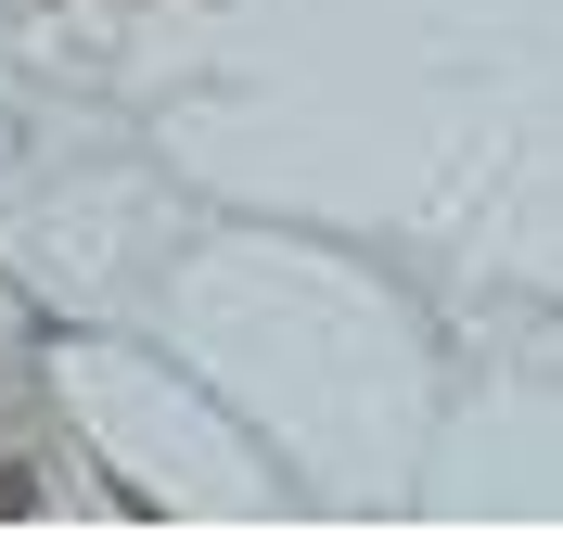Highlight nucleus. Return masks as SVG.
I'll return each mask as SVG.
<instances>
[{"instance_id": "1", "label": "nucleus", "mask_w": 563, "mask_h": 537, "mask_svg": "<svg viewBox=\"0 0 563 537\" xmlns=\"http://www.w3.org/2000/svg\"><path fill=\"white\" fill-rule=\"evenodd\" d=\"M0 512H38V486H26V473H13V461H0Z\"/></svg>"}]
</instances>
